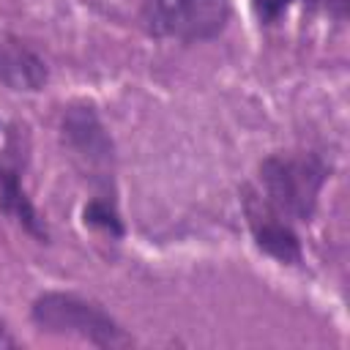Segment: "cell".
Returning a JSON list of instances; mask_svg holds the SVG:
<instances>
[{
	"instance_id": "obj_1",
	"label": "cell",
	"mask_w": 350,
	"mask_h": 350,
	"mask_svg": "<svg viewBox=\"0 0 350 350\" xmlns=\"http://www.w3.org/2000/svg\"><path fill=\"white\" fill-rule=\"evenodd\" d=\"M325 180L328 164L323 161V156L312 150L271 153L260 161L257 183H252V189L273 213L295 224L314 216Z\"/></svg>"
},
{
	"instance_id": "obj_2",
	"label": "cell",
	"mask_w": 350,
	"mask_h": 350,
	"mask_svg": "<svg viewBox=\"0 0 350 350\" xmlns=\"http://www.w3.org/2000/svg\"><path fill=\"white\" fill-rule=\"evenodd\" d=\"M30 320L52 336H71L96 347H129L134 336L93 298L66 290H46L33 298Z\"/></svg>"
},
{
	"instance_id": "obj_3",
	"label": "cell",
	"mask_w": 350,
	"mask_h": 350,
	"mask_svg": "<svg viewBox=\"0 0 350 350\" xmlns=\"http://www.w3.org/2000/svg\"><path fill=\"white\" fill-rule=\"evenodd\" d=\"M60 139L77 170L96 189L93 197L115 200V145L90 101H74L66 107L60 118Z\"/></svg>"
},
{
	"instance_id": "obj_4",
	"label": "cell",
	"mask_w": 350,
	"mask_h": 350,
	"mask_svg": "<svg viewBox=\"0 0 350 350\" xmlns=\"http://www.w3.org/2000/svg\"><path fill=\"white\" fill-rule=\"evenodd\" d=\"M142 22L161 38L183 44L211 41L230 22V0H148Z\"/></svg>"
},
{
	"instance_id": "obj_5",
	"label": "cell",
	"mask_w": 350,
	"mask_h": 350,
	"mask_svg": "<svg viewBox=\"0 0 350 350\" xmlns=\"http://www.w3.org/2000/svg\"><path fill=\"white\" fill-rule=\"evenodd\" d=\"M241 200H243L246 224L252 230V238H254L257 249L265 252L268 257H273L282 265H301L304 249H301V238H298L295 227L287 219H282L279 213H273L252 186L243 189Z\"/></svg>"
},
{
	"instance_id": "obj_6",
	"label": "cell",
	"mask_w": 350,
	"mask_h": 350,
	"mask_svg": "<svg viewBox=\"0 0 350 350\" xmlns=\"http://www.w3.org/2000/svg\"><path fill=\"white\" fill-rule=\"evenodd\" d=\"M0 211L5 219H11L16 227H22L33 241H38V243L49 241L46 221L38 213L36 202L30 200V194L22 183V170H19L14 137L8 139L5 150L0 153Z\"/></svg>"
},
{
	"instance_id": "obj_7",
	"label": "cell",
	"mask_w": 350,
	"mask_h": 350,
	"mask_svg": "<svg viewBox=\"0 0 350 350\" xmlns=\"http://www.w3.org/2000/svg\"><path fill=\"white\" fill-rule=\"evenodd\" d=\"M49 68L19 36L0 30V82L16 93H36L46 85Z\"/></svg>"
},
{
	"instance_id": "obj_8",
	"label": "cell",
	"mask_w": 350,
	"mask_h": 350,
	"mask_svg": "<svg viewBox=\"0 0 350 350\" xmlns=\"http://www.w3.org/2000/svg\"><path fill=\"white\" fill-rule=\"evenodd\" d=\"M82 221L88 227H96L112 238H123L126 227L118 211V200H107V197H90L88 205L82 208Z\"/></svg>"
},
{
	"instance_id": "obj_9",
	"label": "cell",
	"mask_w": 350,
	"mask_h": 350,
	"mask_svg": "<svg viewBox=\"0 0 350 350\" xmlns=\"http://www.w3.org/2000/svg\"><path fill=\"white\" fill-rule=\"evenodd\" d=\"M249 3L260 25H273L293 5V0H249Z\"/></svg>"
},
{
	"instance_id": "obj_10",
	"label": "cell",
	"mask_w": 350,
	"mask_h": 350,
	"mask_svg": "<svg viewBox=\"0 0 350 350\" xmlns=\"http://www.w3.org/2000/svg\"><path fill=\"white\" fill-rule=\"evenodd\" d=\"M317 5H323L325 11H331L336 19H345V11H347V0H312Z\"/></svg>"
},
{
	"instance_id": "obj_11",
	"label": "cell",
	"mask_w": 350,
	"mask_h": 350,
	"mask_svg": "<svg viewBox=\"0 0 350 350\" xmlns=\"http://www.w3.org/2000/svg\"><path fill=\"white\" fill-rule=\"evenodd\" d=\"M16 345V339L8 334V328H5V323L0 320V347H14Z\"/></svg>"
}]
</instances>
